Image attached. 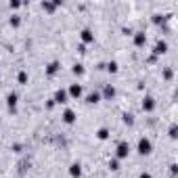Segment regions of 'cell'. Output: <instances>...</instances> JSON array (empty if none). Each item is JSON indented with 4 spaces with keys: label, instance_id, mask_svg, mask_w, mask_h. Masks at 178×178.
Wrapping results in <instances>:
<instances>
[{
    "label": "cell",
    "instance_id": "cell-6",
    "mask_svg": "<svg viewBox=\"0 0 178 178\" xmlns=\"http://www.w3.org/2000/svg\"><path fill=\"white\" fill-rule=\"evenodd\" d=\"M57 101H59V103H65V92H59V94H57Z\"/></svg>",
    "mask_w": 178,
    "mask_h": 178
},
{
    "label": "cell",
    "instance_id": "cell-5",
    "mask_svg": "<svg viewBox=\"0 0 178 178\" xmlns=\"http://www.w3.org/2000/svg\"><path fill=\"white\" fill-rule=\"evenodd\" d=\"M80 92H82V88H80V86H74V88H71V94H74V96H80Z\"/></svg>",
    "mask_w": 178,
    "mask_h": 178
},
{
    "label": "cell",
    "instance_id": "cell-4",
    "mask_svg": "<svg viewBox=\"0 0 178 178\" xmlns=\"http://www.w3.org/2000/svg\"><path fill=\"white\" fill-rule=\"evenodd\" d=\"M80 172H82V170H80V166H78V164L71 166V176H80Z\"/></svg>",
    "mask_w": 178,
    "mask_h": 178
},
{
    "label": "cell",
    "instance_id": "cell-1",
    "mask_svg": "<svg viewBox=\"0 0 178 178\" xmlns=\"http://www.w3.org/2000/svg\"><path fill=\"white\" fill-rule=\"evenodd\" d=\"M140 153H149V149H151V145H149V140H140Z\"/></svg>",
    "mask_w": 178,
    "mask_h": 178
},
{
    "label": "cell",
    "instance_id": "cell-3",
    "mask_svg": "<svg viewBox=\"0 0 178 178\" xmlns=\"http://www.w3.org/2000/svg\"><path fill=\"white\" fill-rule=\"evenodd\" d=\"M63 118H65V122H67V124H71V122H74V111H65Z\"/></svg>",
    "mask_w": 178,
    "mask_h": 178
},
{
    "label": "cell",
    "instance_id": "cell-7",
    "mask_svg": "<svg viewBox=\"0 0 178 178\" xmlns=\"http://www.w3.org/2000/svg\"><path fill=\"white\" fill-rule=\"evenodd\" d=\"M96 99H99L96 94H90V96H88V103H96Z\"/></svg>",
    "mask_w": 178,
    "mask_h": 178
},
{
    "label": "cell",
    "instance_id": "cell-8",
    "mask_svg": "<svg viewBox=\"0 0 178 178\" xmlns=\"http://www.w3.org/2000/svg\"><path fill=\"white\" fill-rule=\"evenodd\" d=\"M140 178H151V176H147V174H142V176H140Z\"/></svg>",
    "mask_w": 178,
    "mask_h": 178
},
{
    "label": "cell",
    "instance_id": "cell-2",
    "mask_svg": "<svg viewBox=\"0 0 178 178\" xmlns=\"http://www.w3.org/2000/svg\"><path fill=\"white\" fill-rule=\"evenodd\" d=\"M126 153H128V145H126V142H122L120 149H118V155H120V157H124Z\"/></svg>",
    "mask_w": 178,
    "mask_h": 178
}]
</instances>
